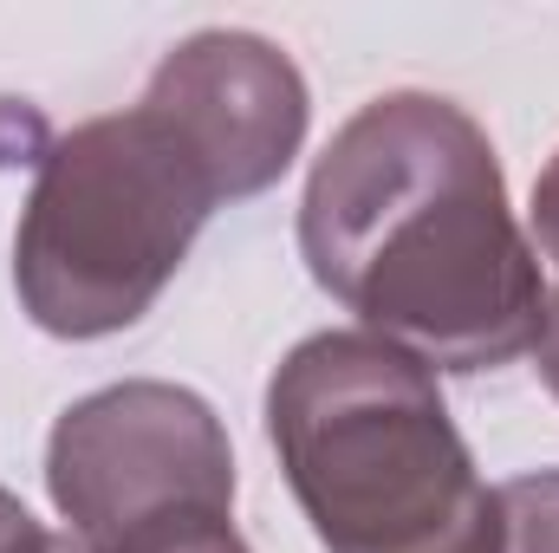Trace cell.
<instances>
[{"label":"cell","instance_id":"1","mask_svg":"<svg viewBox=\"0 0 559 553\" xmlns=\"http://www.w3.org/2000/svg\"><path fill=\"white\" fill-rule=\"evenodd\" d=\"M299 261L358 332L429 372L514 365L547 319L501 156L436 92H384L332 131L299 196Z\"/></svg>","mask_w":559,"mask_h":553},{"label":"cell","instance_id":"2","mask_svg":"<svg viewBox=\"0 0 559 553\" xmlns=\"http://www.w3.org/2000/svg\"><path fill=\"white\" fill-rule=\"evenodd\" d=\"M267 443L325 553H501L436 372L371 332H312L267 378Z\"/></svg>","mask_w":559,"mask_h":553},{"label":"cell","instance_id":"3","mask_svg":"<svg viewBox=\"0 0 559 553\" xmlns=\"http://www.w3.org/2000/svg\"><path fill=\"white\" fill-rule=\"evenodd\" d=\"M222 209L209 169L150 105L46 143L13 228L20 313L52 339L131 332Z\"/></svg>","mask_w":559,"mask_h":553},{"label":"cell","instance_id":"4","mask_svg":"<svg viewBox=\"0 0 559 553\" xmlns=\"http://www.w3.org/2000/svg\"><path fill=\"white\" fill-rule=\"evenodd\" d=\"M46 495L85 548H118L176 521H235L228 423L189 385H105L52 423Z\"/></svg>","mask_w":559,"mask_h":553},{"label":"cell","instance_id":"5","mask_svg":"<svg viewBox=\"0 0 559 553\" xmlns=\"http://www.w3.org/2000/svg\"><path fill=\"white\" fill-rule=\"evenodd\" d=\"M138 105H150L189 143V156L209 169L222 202H248L274 189L306 150V125H312V92L299 66L274 39L241 26H202L176 39L156 59Z\"/></svg>","mask_w":559,"mask_h":553},{"label":"cell","instance_id":"6","mask_svg":"<svg viewBox=\"0 0 559 553\" xmlns=\"http://www.w3.org/2000/svg\"><path fill=\"white\" fill-rule=\"evenodd\" d=\"M501 553H559V469H534L495 489Z\"/></svg>","mask_w":559,"mask_h":553},{"label":"cell","instance_id":"7","mask_svg":"<svg viewBox=\"0 0 559 553\" xmlns=\"http://www.w3.org/2000/svg\"><path fill=\"white\" fill-rule=\"evenodd\" d=\"M52 553H254V548L241 541L235 521H176V528H156V534L118 541V548H85V541L59 534Z\"/></svg>","mask_w":559,"mask_h":553},{"label":"cell","instance_id":"8","mask_svg":"<svg viewBox=\"0 0 559 553\" xmlns=\"http://www.w3.org/2000/svg\"><path fill=\"white\" fill-rule=\"evenodd\" d=\"M52 528H39L33 521V508L20 502V495H7L0 489V553H52Z\"/></svg>","mask_w":559,"mask_h":553},{"label":"cell","instance_id":"9","mask_svg":"<svg viewBox=\"0 0 559 553\" xmlns=\"http://www.w3.org/2000/svg\"><path fill=\"white\" fill-rule=\"evenodd\" d=\"M527 215H534V242H540V255L559 268V150L547 156V169L534 176V209H527Z\"/></svg>","mask_w":559,"mask_h":553},{"label":"cell","instance_id":"10","mask_svg":"<svg viewBox=\"0 0 559 553\" xmlns=\"http://www.w3.org/2000/svg\"><path fill=\"white\" fill-rule=\"evenodd\" d=\"M534 372H540V385L559 398V293H547V319H540V339H534Z\"/></svg>","mask_w":559,"mask_h":553}]
</instances>
